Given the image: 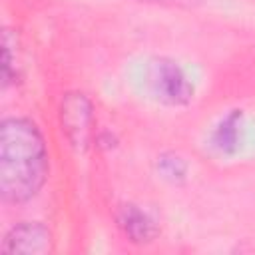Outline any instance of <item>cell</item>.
I'll list each match as a JSON object with an SVG mask.
<instances>
[{
	"label": "cell",
	"instance_id": "6",
	"mask_svg": "<svg viewBox=\"0 0 255 255\" xmlns=\"http://www.w3.org/2000/svg\"><path fill=\"white\" fill-rule=\"evenodd\" d=\"M177 2H181V0H177ZM183 2H185V0H183Z\"/></svg>",
	"mask_w": 255,
	"mask_h": 255
},
{
	"label": "cell",
	"instance_id": "5",
	"mask_svg": "<svg viewBox=\"0 0 255 255\" xmlns=\"http://www.w3.org/2000/svg\"><path fill=\"white\" fill-rule=\"evenodd\" d=\"M120 227L126 231V235L131 237V241H147L153 235L151 229V221L137 211L135 207L128 205L122 209V217H120Z\"/></svg>",
	"mask_w": 255,
	"mask_h": 255
},
{
	"label": "cell",
	"instance_id": "1",
	"mask_svg": "<svg viewBox=\"0 0 255 255\" xmlns=\"http://www.w3.org/2000/svg\"><path fill=\"white\" fill-rule=\"evenodd\" d=\"M48 175V151L40 129L26 118H6L0 135V189L8 203L32 199Z\"/></svg>",
	"mask_w": 255,
	"mask_h": 255
},
{
	"label": "cell",
	"instance_id": "2",
	"mask_svg": "<svg viewBox=\"0 0 255 255\" xmlns=\"http://www.w3.org/2000/svg\"><path fill=\"white\" fill-rule=\"evenodd\" d=\"M50 233L40 223H20L10 229V233L4 239L2 249L8 253H38L48 247Z\"/></svg>",
	"mask_w": 255,
	"mask_h": 255
},
{
	"label": "cell",
	"instance_id": "4",
	"mask_svg": "<svg viewBox=\"0 0 255 255\" xmlns=\"http://www.w3.org/2000/svg\"><path fill=\"white\" fill-rule=\"evenodd\" d=\"M157 88H163V96L161 98H165L171 104H177V102L189 98V88L185 84V78L177 72V68L167 66V64L159 66Z\"/></svg>",
	"mask_w": 255,
	"mask_h": 255
},
{
	"label": "cell",
	"instance_id": "3",
	"mask_svg": "<svg viewBox=\"0 0 255 255\" xmlns=\"http://www.w3.org/2000/svg\"><path fill=\"white\" fill-rule=\"evenodd\" d=\"M62 112H68L74 116V120L70 118H64V124H66V131L70 133V137L74 141H86V133H88V126H90V104L86 102V98L80 94V96H74L70 100H66Z\"/></svg>",
	"mask_w": 255,
	"mask_h": 255
}]
</instances>
